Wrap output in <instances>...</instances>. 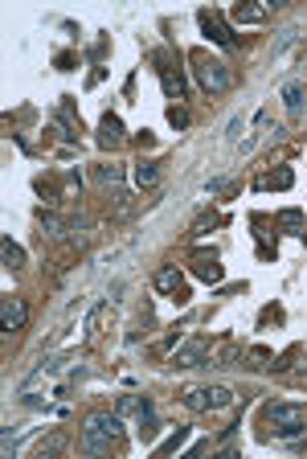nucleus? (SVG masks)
Masks as SVG:
<instances>
[{
  "label": "nucleus",
  "mask_w": 307,
  "mask_h": 459,
  "mask_svg": "<svg viewBox=\"0 0 307 459\" xmlns=\"http://www.w3.org/2000/svg\"><path fill=\"white\" fill-rule=\"evenodd\" d=\"M234 21H237V25L266 21V8H262V4H237V8H234Z\"/></svg>",
  "instance_id": "a211bd4d"
},
{
  "label": "nucleus",
  "mask_w": 307,
  "mask_h": 459,
  "mask_svg": "<svg viewBox=\"0 0 307 459\" xmlns=\"http://www.w3.org/2000/svg\"><path fill=\"white\" fill-rule=\"evenodd\" d=\"M136 185H140V189H152V185H156V181H160V164H156V160H136Z\"/></svg>",
  "instance_id": "ddd939ff"
},
{
  "label": "nucleus",
  "mask_w": 307,
  "mask_h": 459,
  "mask_svg": "<svg viewBox=\"0 0 307 459\" xmlns=\"http://www.w3.org/2000/svg\"><path fill=\"white\" fill-rule=\"evenodd\" d=\"M279 226H283L287 234H307V218H303V209H283V214H279Z\"/></svg>",
  "instance_id": "dca6fc26"
},
{
  "label": "nucleus",
  "mask_w": 307,
  "mask_h": 459,
  "mask_svg": "<svg viewBox=\"0 0 307 459\" xmlns=\"http://www.w3.org/2000/svg\"><path fill=\"white\" fill-rule=\"evenodd\" d=\"M226 214H201V218L192 221V234H209V226H226Z\"/></svg>",
  "instance_id": "4be33fe9"
},
{
  "label": "nucleus",
  "mask_w": 307,
  "mask_h": 459,
  "mask_svg": "<svg viewBox=\"0 0 307 459\" xmlns=\"http://www.w3.org/2000/svg\"><path fill=\"white\" fill-rule=\"evenodd\" d=\"M189 62H192V74H197V82H201L209 95H226V91H230L234 74H230V66H226L221 58H213L209 49H192Z\"/></svg>",
  "instance_id": "7ed1b4c3"
},
{
  "label": "nucleus",
  "mask_w": 307,
  "mask_h": 459,
  "mask_svg": "<svg viewBox=\"0 0 307 459\" xmlns=\"http://www.w3.org/2000/svg\"><path fill=\"white\" fill-rule=\"evenodd\" d=\"M168 123H172L176 131H185V127H189V111H185L181 103H172V107H168Z\"/></svg>",
  "instance_id": "5701e85b"
},
{
  "label": "nucleus",
  "mask_w": 307,
  "mask_h": 459,
  "mask_svg": "<svg viewBox=\"0 0 307 459\" xmlns=\"http://www.w3.org/2000/svg\"><path fill=\"white\" fill-rule=\"evenodd\" d=\"M197 21H201V29H205V37H209L213 46L237 49V37L226 29V21H221V13H217V8H201V13H197Z\"/></svg>",
  "instance_id": "423d86ee"
},
{
  "label": "nucleus",
  "mask_w": 307,
  "mask_h": 459,
  "mask_svg": "<svg viewBox=\"0 0 307 459\" xmlns=\"http://www.w3.org/2000/svg\"><path fill=\"white\" fill-rule=\"evenodd\" d=\"M262 427H266V435L275 439H299L307 435V406L303 402H266L262 406Z\"/></svg>",
  "instance_id": "f257e3e1"
},
{
  "label": "nucleus",
  "mask_w": 307,
  "mask_h": 459,
  "mask_svg": "<svg viewBox=\"0 0 307 459\" xmlns=\"http://www.w3.org/2000/svg\"><path fill=\"white\" fill-rule=\"evenodd\" d=\"M185 439H189V427H176V431H172V435H168L164 443H156V455H172V451H176V447H181Z\"/></svg>",
  "instance_id": "412c9836"
},
{
  "label": "nucleus",
  "mask_w": 307,
  "mask_h": 459,
  "mask_svg": "<svg viewBox=\"0 0 307 459\" xmlns=\"http://www.w3.org/2000/svg\"><path fill=\"white\" fill-rule=\"evenodd\" d=\"M152 62H156V74H160V86H164V95L181 103V98L189 95V86H185V74H181V66L172 62V53H168V49H156V53H152Z\"/></svg>",
  "instance_id": "39448f33"
},
{
  "label": "nucleus",
  "mask_w": 307,
  "mask_h": 459,
  "mask_svg": "<svg viewBox=\"0 0 307 459\" xmlns=\"http://www.w3.org/2000/svg\"><path fill=\"white\" fill-rule=\"evenodd\" d=\"M0 254H4V266H8V271L25 266V250H21V246H17L13 238H4V242H0Z\"/></svg>",
  "instance_id": "f3484780"
},
{
  "label": "nucleus",
  "mask_w": 307,
  "mask_h": 459,
  "mask_svg": "<svg viewBox=\"0 0 307 459\" xmlns=\"http://www.w3.org/2000/svg\"><path fill=\"white\" fill-rule=\"evenodd\" d=\"M283 103H287V115L299 119V115H303V86H299V82H287V86H283Z\"/></svg>",
  "instance_id": "4468645a"
},
{
  "label": "nucleus",
  "mask_w": 307,
  "mask_h": 459,
  "mask_svg": "<svg viewBox=\"0 0 307 459\" xmlns=\"http://www.w3.org/2000/svg\"><path fill=\"white\" fill-rule=\"evenodd\" d=\"M95 176L103 181V185H111V181H119V164H98Z\"/></svg>",
  "instance_id": "393cba45"
},
{
  "label": "nucleus",
  "mask_w": 307,
  "mask_h": 459,
  "mask_svg": "<svg viewBox=\"0 0 307 459\" xmlns=\"http://www.w3.org/2000/svg\"><path fill=\"white\" fill-rule=\"evenodd\" d=\"M209 193H237V181H230V176H217V181H209Z\"/></svg>",
  "instance_id": "b1692460"
},
{
  "label": "nucleus",
  "mask_w": 307,
  "mask_h": 459,
  "mask_svg": "<svg viewBox=\"0 0 307 459\" xmlns=\"http://www.w3.org/2000/svg\"><path fill=\"white\" fill-rule=\"evenodd\" d=\"M0 320H4V332H17V328H25V320H29L25 299H17V295H4V304H0Z\"/></svg>",
  "instance_id": "9d476101"
},
{
  "label": "nucleus",
  "mask_w": 307,
  "mask_h": 459,
  "mask_svg": "<svg viewBox=\"0 0 307 459\" xmlns=\"http://www.w3.org/2000/svg\"><path fill=\"white\" fill-rule=\"evenodd\" d=\"M250 365L266 369V365H270V353H266V349H254V353H250Z\"/></svg>",
  "instance_id": "a878e982"
},
{
  "label": "nucleus",
  "mask_w": 307,
  "mask_h": 459,
  "mask_svg": "<svg viewBox=\"0 0 307 459\" xmlns=\"http://www.w3.org/2000/svg\"><path fill=\"white\" fill-rule=\"evenodd\" d=\"M98 144H103V148H119V144H123V119L111 115V111L98 119Z\"/></svg>",
  "instance_id": "f8f14e48"
},
{
  "label": "nucleus",
  "mask_w": 307,
  "mask_h": 459,
  "mask_svg": "<svg viewBox=\"0 0 307 459\" xmlns=\"http://www.w3.org/2000/svg\"><path fill=\"white\" fill-rule=\"evenodd\" d=\"M119 439H123V422H119V410H98L86 418V427H82V451L86 455H107L111 447H115Z\"/></svg>",
  "instance_id": "f03ea898"
},
{
  "label": "nucleus",
  "mask_w": 307,
  "mask_h": 459,
  "mask_svg": "<svg viewBox=\"0 0 307 459\" xmlns=\"http://www.w3.org/2000/svg\"><path fill=\"white\" fill-rule=\"evenodd\" d=\"M189 271L201 279V283H221V259H217V250H192L189 254Z\"/></svg>",
  "instance_id": "0eeeda50"
},
{
  "label": "nucleus",
  "mask_w": 307,
  "mask_h": 459,
  "mask_svg": "<svg viewBox=\"0 0 307 459\" xmlns=\"http://www.w3.org/2000/svg\"><path fill=\"white\" fill-rule=\"evenodd\" d=\"M37 221H41V234H49V238H58V234H66V230H62L66 221L58 218L53 209H37Z\"/></svg>",
  "instance_id": "6ab92c4d"
},
{
  "label": "nucleus",
  "mask_w": 307,
  "mask_h": 459,
  "mask_svg": "<svg viewBox=\"0 0 307 459\" xmlns=\"http://www.w3.org/2000/svg\"><path fill=\"white\" fill-rule=\"evenodd\" d=\"M148 402H152L148 394H123V398H119V406H115V410H119V414H131V410L140 414L143 406H148Z\"/></svg>",
  "instance_id": "aec40b11"
},
{
  "label": "nucleus",
  "mask_w": 307,
  "mask_h": 459,
  "mask_svg": "<svg viewBox=\"0 0 307 459\" xmlns=\"http://www.w3.org/2000/svg\"><path fill=\"white\" fill-rule=\"evenodd\" d=\"M58 70H74V58H70V53H58Z\"/></svg>",
  "instance_id": "bb28decb"
},
{
  "label": "nucleus",
  "mask_w": 307,
  "mask_h": 459,
  "mask_svg": "<svg viewBox=\"0 0 307 459\" xmlns=\"http://www.w3.org/2000/svg\"><path fill=\"white\" fill-rule=\"evenodd\" d=\"M136 435H140L143 447H152L156 443V435H160V418H156V406L148 402L140 414H136Z\"/></svg>",
  "instance_id": "9b49d317"
},
{
  "label": "nucleus",
  "mask_w": 307,
  "mask_h": 459,
  "mask_svg": "<svg viewBox=\"0 0 307 459\" xmlns=\"http://www.w3.org/2000/svg\"><path fill=\"white\" fill-rule=\"evenodd\" d=\"M254 185H259V189H291V185H295V172H291V169L266 172V176H259Z\"/></svg>",
  "instance_id": "2eb2a0df"
},
{
  "label": "nucleus",
  "mask_w": 307,
  "mask_h": 459,
  "mask_svg": "<svg viewBox=\"0 0 307 459\" xmlns=\"http://www.w3.org/2000/svg\"><path fill=\"white\" fill-rule=\"evenodd\" d=\"M303 373H307V353H303Z\"/></svg>",
  "instance_id": "cd10ccee"
},
{
  "label": "nucleus",
  "mask_w": 307,
  "mask_h": 459,
  "mask_svg": "<svg viewBox=\"0 0 307 459\" xmlns=\"http://www.w3.org/2000/svg\"><path fill=\"white\" fill-rule=\"evenodd\" d=\"M172 361H176V365H205V361H213L209 340H201V337L185 340V344L176 349V357H172Z\"/></svg>",
  "instance_id": "1a4fd4ad"
},
{
  "label": "nucleus",
  "mask_w": 307,
  "mask_h": 459,
  "mask_svg": "<svg viewBox=\"0 0 307 459\" xmlns=\"http://www.w3.org/2000/svg\"><path fill=\"white\" fill-rule=\"evenodd\" d=\"M185 406L189 410H226V406H234V389L230 386H192V389H185Z\"/></svg>",
  "instance_id": "20e7f679"
},
{
  "label": "nucleus",
  "mask_w": 307,
  "mask_h": 459,
  "mask_svg": "<svg viewBox=\"0 0 307 459\" xmlns=\"http://www.w3.org/2000/svg\"><path fill=\"white\" fill-rule=\"evenodd\" d=\"M156 287L164 291V295L172 299V304H185V299H189V287H185V275H181L176 266H160V271H156Z\"/></svg>",
  "instance_id": "6e6552de"
}]
</instances>
